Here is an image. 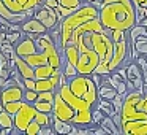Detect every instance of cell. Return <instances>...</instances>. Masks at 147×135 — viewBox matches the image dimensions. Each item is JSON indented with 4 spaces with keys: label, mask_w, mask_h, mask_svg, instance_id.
Listing matches in <instances>:
<instances>
[{
    "label": "cell",
    "mask_w": 147,
    "mask_h": 135,
    "mask_svg": "<svg viewBox=\"0 0 147 135\" xmlns=\"http://www.w3.org/2000/svg\"><path fill=\"white\" fill-rule=\"evenodd\" d=\"M45 0H0V16L7 22L21 24L33 16Z\"/></svg>",
    "instance_id": "cell-3"
},
{
    "label": "cell",
    "mask_w": 147,
    "mask_h": 135,
    "mask_svg": "<svg viewBox=\"0 0 147 135\" xmlns=\"http://www.w3.org/2000/svg\"><path fill=\"white\" fill-rule=\"evenodd\" d=\"M36 97H38V92L36 91H32V89H26V92H24V100H27V102L33 103L36 100Z\"/></svg>",
    "instance_id": "cell-25"
},
{
    "label": "cell",
    "mask_w": 147,
    "mask_h": 135,
    "mask_svg": "<svg viewBox=\"0 0 147 135\" xmlns=\"http://www.w3.org/2000/svg\"><path fill=\"white\" fill-rule=\"evenodd\" d=\"M136 5H141V7H144V8H147V0H133Z\"/></svg>",
    "instance_id": "cell-28"
},
{
    "label": "cell",
    "mask_w": 147,
    "mask_h": 135,
    "mask_svg": "<svg viewBox=\"0 0 147 135\" xmlns=\"http://www.w3.org/2000/svg\"><path fill=\"white\" fill-rule=\"evenodd\" d=\"M45 5H48V7H51L55 10V8L60 5V0H45Z\"/></svg>",
    "instance_id": "cell-27"
},
{
    "label": "cell",
    "mask_w": 147,
    "mask_h": 135,
    "mask_svg": "<svg viewBox=\"0 0 147 135\" xmlns=\"http://www.w3.org/2000/svg\"><path fill=\"white\" fill-rule=\"evenodd\" d=\"M105 113H103L101 111V110H100V108H93V111H92V118H93V124H96V125H98L100 124V122H101L103 121V119H105Z\"/></svg>",
    "instance_id": "cell-24"
},
{
    "label": "cell",
    "mask_w": 147,
    "mask_h": 135,
    "mask_svg": "<svg viewBox=\"0 0 147 135\" xmlns=\"http://www.w3.org/2000/svg\"><path fill=\"white\" fill-rule=\"evenodd\" d=\"M125 68H127V81L130 84V91L131 89H142L144 87V75L141 72L139 65L136 64V61L130 62Z\"/></svg>",
    "instance_id": "cell-9"
},
{
    "label": "cell",
    "mask_w": 147,
    "mask_h": 135,
    "mask_svg": "<svg viewBox=\"0 0 147 135\" xmlns=\"http://www.w3.org/2000/svg\"><path fill=\"white\" fill-rule=\"evenodd\" d=\"M128 35H130V40H134L139 35H147V27L142 26V24H134V26L128 30Z\"/></svg>",
    "instance_id": "cell-20"
},
{
    "label": "cell",
    "mask_w": 147,
    "mask_h": 135,
    "mask_svg": "<svg viewBox=\"0 0 147 135\" xmlns=\"http://www.w3.org/2000/svg\"><path fill=\"white\" fill-rule=\"evenodd\" d=\"M100 125H101V127H105L106 130H108V134H114V135L120 134V129H119L117 124L114 122L112 116H105V119L100 122Z\"/></svg>",
    "instance_id": "cell-19"
},
{
    "label": "cell",
    "mask_w": 147,
    "mask_h": 135,
    "mask_svg": "<svg viewBox=\"0 0 147 135\" xmlns=\"http://www.w3.org/2000/svg\"><path fill=\"white\" fill-rule=\"evenodd\" d=\"M52 127H54L55 134L59 135H67V134H79L78 130V125L71 124V122L62 121V119H57L52 116Z\"/></svg>",
    "instance_id": "cell-14"
},
{
    "label": "cell",
    "mask_w": 147,
    "mask_h": 135,
    "mask_svg": "<svg viewBox=\"0 0 147 135\" xmlns=\"http://www.w3.org/2000/svg\"><path fill=\"white\" fill-rule=\"evenodd\" d=\"M100 21L108 30H130L136 24V8L133 0H105L100 10Z\"/></svg>",
    "instance_id": "cell-1"
},
{
    "label": "cell",
    "mask_w": 147,
    "mask_h": 135,
    "mask_svg": "<svg viewBox=\"0 0 147 135\" xmlns=\"http://www.w3.org/2000/svg\"><path fill=\"white\" fill-rule=\"evenodd\" d=\"M52 116L62 121H67L73 124L74 118H76V111L74 108L55 91V97H54V108H52Z\"/></svg>",
    "instance_id": "cell-6"
},
{
    "label": "cell",
    "mask_w": 147,
    "mask_h": 135,
    "mask_svg": "<svg viewBox=\"0 0 147 135\" xmlns=\"http://www.w3.org/2000/svg\"><path fill=\"white\" fill-rule=\"evenodd\" d=\"M117 89H115L114 86H112L111 83H108L106 80H103V84L98 87V95L101 97V99H109L112 100L115 95H117Z\"/></svg>",
    "instance_id": "cell-16"
},
{
    "label": "cell",
    "mask_w": 147,
    "mask_h": 135,
    "mask_svg": "<svg viewBox=\"0 0 147 135\" xmlns=\"http://www.w3.org/2000/svg\"><path fill=\"white\" fill-rule=\"evenodd\" d=\"M24 92H26V87L18 83L7 86L3 89H0V102H2V105H5V103H10V102L24 100Z\"/></svg>",
    "instance_id": "cell-8"
},
{
    "label": "cell",
    "mask_w": 147,
    "mask_h": 135,
    "mask_svg": "<svg viewBox=\"0 0 147 135\" xmlns=\"http://www.w3.org/2000/svg\"><path fill=\"white\" fill-rule=\"evenodd\" d=\"M95 18H100V10L90 3H84L81 8H78L76 11L68 14L63 21H60L59 26H60V49L62 51L71 40V35L74 33V30L78 27H81L82 24H86L87 21L95 19Z\"/></svg>",
    "instance_id": "cell-2"
},
{
    "label": "cell",
    "mask_w": 147,
    "mask_h": 135,
    "mask_svg": "<svg viewBox=\"0 0 147 135\" xmlns=\"http://www.w3.org/2000/svg\"><path fill=\"white\" fill-rule=\"evenodd\" d=\"M21 30H22L24 33H27V35L33 37V38H36L38 35H43V33L49 32L48 27H46L41 21L36 19L35 16H32V18H29V19H26L24 22H21Z\"/></svg>",
    "instance_id": "cell-11"
},
{
    "label": "cell",
    "mask_w": 147,
    "mask_h": 135,
    "mask_svg": "<svg viewBox=\"0 0 147 135\" xmlns=\"http://www.w3.org/2000/svg\"><path fill=\"white\" fill-rule=\"evenodd\" d=\"M130 45L134 46L139 54L147 56V35H139L134 40H130Z\"/></svg>",
    "instance_id": "cell-18"
},
{
    "label": "cell",
    "mask_w": 147,
    "mask_h": 135,
    "mask_svg": "<svg viewBox=\"0 0 147 135\" xmlns=\"http://www.w3.org/2000/svg\"><path fill=\"white\" fill-rule=\"evenodd\" d=\"M82 5H84L82 0H60V5L55 8L59 21H63L68 14H71L73 11H76L78 8H81Z\"/></svg>",
    "instance_id": "cell-13"
},
{
    "label": "cell",
    "mask_w": 147,
    "mask_h": 135,
    "mask_svg": "<svg viewBox=\"0 0 147 135\" xmlns=\"http://www.w3.org/2000/svg\"><path fill=\"white\" fill-rule=\"evenodd\" d=\"M36 111H38V110L35 108V105H33V103L24 100V103H22V106L19 108V111L13 116L16 130L21 132V134H24V132H26V129H27V125H29L30 122L35 119Z\"/></svg>",
    "instance_id": "cell-5"
},
{
    "label": "cell",
    "mask_w": 147,
    "mask_h": 135,
    "mask_svg": "<svg viewBox=\"0 0 147 135\" xmlns=\"http://www.w3.org/2000/svg\"><path fill=\"white\" fill-rule=\"evenodd\" d=\"M5 37H7V32H5V30H2V29H0V45H2V43H3L5 40H7V38H5Z\"/></svg>",
    "instance_id": "cell-29"
},
{
    "label": "cell",
    "mask_w": 147,
    "mask_h": 135,
    "mask_svg": "<svg viewBox=\"0 0 147 135\" xmlns=\"http://www.w3.org/2000/svg\"><path fill=\"white\" fill-rule=\"evenodd\" d=\"M14 51H16V56H19V57H27V56L38 51V46H36V42L33 37L24 33L19 42L14 45Z\"/></svg>",
    "instance_id": "cell-10"
},
{
    "label": "cell",
    "mask_w": 147,
    "mask_h": 135,
    "mask_svg": "<svg viewBox=\"0 0 147 135\" xmlns=\"http://www.w3.org/2000/svg\"><path fill=\"white\" fill-rule=\"evenodd\" d=\"M68 86H70L71 92L76 94L81 99H86L87 102H90L93 106H96L100 100L98 95V86L93 83L90 75H76L74 78L68 80Z\"/></svg>",
    "instance_id": "cell-4"
},
{
    "label": "cell",
    "mask_w": 147,
    "mask_h": 135,
    "mask_svg": "<svg viewBox=\"0 0 147 135\" xmlns=\"http://www.w3.org/2000/svg\"><path fill=\"white\" fill-rule=\"evenodd\" d=\"M22 103H24V100H18V102H10V103H5L3 105V110L5 111H8L10 115H16L18 111H19V108L22 106Z\"/></svg>",
    "instance_id": "cell-21"
},
{
    "label": "cell",
    "mask_w": 147,
    "mask_h": 135,
    "mask_svg": "<svg viewBox=\"0 0 147 135\" xmlns=\"http://www.w3.org/2000/svg\"><path fill=\"white\" fill-rule=\"evenodd\" d=\"M33 16H35L38 21H41V22L48 27V30H52L59 22H60V21H59V16H57V11H55L54 8L45 5V3H43L41 7L36 8L35 13H33Z\"/></svg>",
    "instance_id": "cell-7"
},
{
    "label": "cell",
    "mask_w": 147,
    "mask_h": 135,
    "mask_svg": "<svg viewBox=\"0 0 147 135\" xmlns=\"http://www.w3.org/2000/svg\"><path fill=\"white\" fill-rule=\"evenodd\" d=\"M3 111V105H2V102H0V113Z\"/></svg>",
    "instance_id": "cell-30"
},
{
    "label": "cell",
    "mask_w": 147,
    "mask_h": 135,
    "mask_svg": "<svg viewBox=\"0 0 147 135\" xmlns=\"http://www.w3.org/2000/svg\"><path fill=\"white\" fill-rule=\"evenodd\" d=\"M40 130H41V124L33 119V121L27 125V129H26L24 134H27V135H40Z\"/></svg>",
    "instance_id": "cell-23"
},
{
    "label": "cell",
    "mask_w": 147,
    "mask_h": 135,
    "mask_svg": "<svg viewBox=\"0 0 147 135\" xmlns=\"http://www.w3.org/2000/svg\"><path fill=\"white\" fill-rule=\"evenodd\" d=\"M54 97H55V91H41L38 92V97L33 102L36 110L40 111H46V113H52L54 108Z\"/></svg>",
    "instance_id": "cell-12"
},
{
    "label": "cell",
    "mask_w": 147,
    "mask_h": 135,
    "mask_svg": "<svg viewBox=\"0 0 147 135\" xmlns=\"http://www.w3.org/2000/svg\"><path fill=\"white\" fill-rule=\"evenodd\" d=\"M84 2H86V3H92L93 0H84Z\"/></svg>",
    "instance_id": "cell-31"
},
{
    "label": "cell",
    "mask_w": 147,
    "mask_h": 135,
    "mask_svg": "<svg viewBox=\"0 0 147 135\" xmlns=\"http://www.w3.org/2000/svg\"><path fill=\"white\" fill-rule=\"evenodd\" d=\"M13 132H18L14 127V118L13 115H10L8 111L3 110L0 113V135H8L13 134Z\"/></svg>",
    "instance_id": "cell-15"
},
{
    "label": "cell",
    "mask_w": 147,
    "mask_h": 135,
    "mask_svg": "<svg viewBox=\"0 0 147 135\" xmlns=\"http://www.w3.org/2000/svg\"><path fill=\"white\" fill-rule=\"evenodd\" d=\"M24 35V32L22 30H8L7 32V42H10V43H13V45H16L18 42L21 40V37Z\"/></svg>",
    "instance_id": "cell-22"
},
{
    "label": "cell",
    "mask_w": 147,
    "mask_h": 135,
    "mask_svg": "<svg viewBox=\"0 0 147 135\" xmlns=\"http://www.w3.org/2000/svg\"><path fill=\"white\" fill-rule=\"evenodd\" d=\"M146 16H147V8H146Z\"/></svg>",
    "instance_id": "cell-32"
},
{
    "label": "cell",
    "mask_w": 147,
    "mask_h": 135,
    "mask_svg": "<svg viewBox=\"0 0 147 135\" xmlns=\"http://www.w3.org/2000/svg\"><path fill=\"white\" fill-rule=\"evenodd\" d=\"M95 108H100L106 116H114L115 113H117V110H115L112 100H109V99H101V97H100V100H98V103H96Z\"/></svg>",
    "instance_id": "cell-17"
},
{
    "label": "cell",
    "mask_w": 147,
    "mask_h": 135,
    "mask_svg": "<svg viewBox=\"0 0 147 135\" xmlns=\"http://www.w3.org/2000/svg\"><path fill=\"white\" fill-rule=\"evenodd\" d=\"M134 8H136V24H138L146 18V8L141 7V5H136V3H134Z\"/></svg>",
    "instance_id": "cell-26"
}]
</instances>
